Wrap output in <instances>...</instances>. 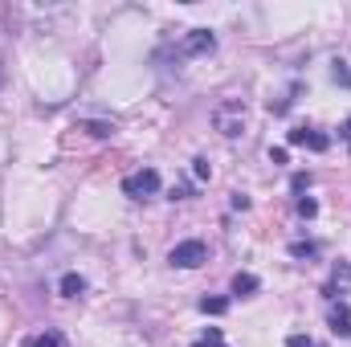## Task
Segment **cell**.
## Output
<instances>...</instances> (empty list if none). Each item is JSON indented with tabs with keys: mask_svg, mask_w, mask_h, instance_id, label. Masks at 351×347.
I'll use <instances>...</instances> for the list:
<instances>
[{
	"mask_svg": "<svg viewBox=\"0 0 351 347\" xmlns=\"http://www.w3.org/2000/svg\"><path fill=\"white\" fill-rule=\"evenodd\" d=\"M258 278L254 274H233V294H241V298H250V294H258Z\"/></svg>",
	"mask_w": 351,
	"mask_h": 347,
	"instance_id": "ba28073f",
	"label": "cell"
},
{
	"mask_svg": "<svg viewBox=\"0 0 351 347\" xmlns=\"http://www.w3.org/2000/svg\"><path fill=\"white\" fill-rule=\"evenodd\" d=\"M290 188H294V192H306V188H311V176H306V172H294Z\"/></svg>",
	"mask_w": 351,
	"mask_h": 347,
	"instance_id": "e0dca14e",
	"label": "cell"
},
{
	"mask_svg": "<svg viewBox=\"0 0 351 347\" xmlns=\"http://www.w3.org/2000/svg\"><path fill=\"white\" fill-rule=\"evenodd\" d=\"M286 347H323V344H315V339H306V335H290Z\"/></svg>",
	"mask_w": 351,
	"mask_h": 347,
	"instance_id": "ac0fdd59",
	"label": "cell"
},
{
	"mask_svg": "<svg viewBox=\"0 0 351 347\" xmlns=\"http://www.w3.org/2000/svg\"><path fill=\"white\" fill-rule=\"evenodd\" d=\"M343 135H348V152H351V119L343 123Z\"/></svg>",
	"mask_w": 351,
	"mask_h": 347,
	"instance_id": "44dd1931",
	"label": "cell"
},
{
	"mask_svg": "<svg viewBox=\"0 0 351 347\" xmlns=\"http://www.w3.org/2000/svg\"><path fill=\"white\" fill-rule=\"evenodd\" d=\"M200 311L204 315H225L229 311V298H200Z\"/></svg>",
	"mask_w": 351,
	"mask_h": 347,
	"instance_id": "8fae6325",
	"label": "cell"
},
{
	"mask_svg": "<svg viewBox=\"0 0 351 347\" xmlns=\"http://www.w3.org/2000/svg\"><path fill=\"white\" fill-rule=\"evenodd\" d=\"M269 164H286V147H269Z\"/></svg>",
	"mask_w": 351,
	"mask_h": 347,
	"instance_id": "ffe728a7",
	"label": "cell"
},
{
	"mask_svg": "<svg viewBox=\"0 0 351 347\" xmlns=\"http://www.w3.org/2000/svg\"><path fill=\"white\" fill-rule=\"evenodd\" d=\"M286 139H290V147H311V152H327L331 147V135H323L315 127H294Z\"/></svg>",
	"mask_w": 351,
	"mask_h": 347,
	"instance_id": "277c9868",
	"label": "cell"
},
{
	"mask_svg": "<svg viewBox=\"0 0 351 347\" xmlns=\"http://www.w3.org/2000/svg\"><path fill=\"white\" fill-rule=\"evenodd\" d=\"M86 131L90 135H110L114 127H110V123H86Z\"/></svg>",
	"mask_w": 351,
	"mask_h": 347,
	"instance_id": "d6986e66",
	"label": "cell"
},
{
	"mask_svg": "<svg viewBox=\"0 0 351 347\" xmlns=\"http://www.w3.org/2000/svg\"><path fill=\"white\" fill-rule=\"evenodd\" d=\"M343 286H351V265H348V261H339V265H335V274H331V286H327L323 294H327V298H335Z\"/></svg>",
	"mask_w": 351,
	"mask_h": 347,
	"instance_id": "52a82bcc",
	"label": "cell"
},
{
	"mask_svg": "<svg viewBox=\"0 0 351 347\" xmlns=\"http://www.w3.org/2000/svg\"><path fill=\"white\" fill-rule=\"evenodd\" d=\"M25 347H66V335L62 331H45V335H29Z\"/></svg>",
	"mask_w": 351,
	"mask_h": 347,
	"instance_id": "9c48e42d",
	"label": "cell"
},
{
	"mask_svg": "<svg viewBox=\"0 0 351 347\" xmlns=\"http://www.w3.org/2000/svg\"><path fill=\"white\" fill-rule=\"evenodd\" d=\"M327 327H331V335H339V339H351V307H331V319H327Z\"/></svg>",
	"mask_w": 351,
	"mask_h": 347,
	"instance_id": "8992f818",
	"label": "cell"
},
{
	"mask_svg": "<svg viewBox=\"0 0 351 347\" xmlns=\"http://www.w3.org/2000/svg\"><path fill=\"white\" fill-rule=\"evenodd\" d=\"M192 172H196V180H208V176H213V168H208V160L200 156V160H192Z\"/></svg>",
	"mask_w": 351,
	"mask_h": 347,
	"instance_id": "2e32d148",
	"label": "cell"
},
{
	"mask_svg": "<svg viewBox=\"0 0 351 347\" xmlns=\"http://www.w3.org/2000/svg\"><path fill=\"white\" fill-rule=\"evenodd\" d=\"M331 78H335L339 86H348V90H351V70H348V62H335V70H331Z\"/></svg>",
	"mask_w": 351,
	"mask_h": 347,
	"instance_id": "5bb4252c",
	"label": "cell"
},
{
	"mask_svg": "<svg viewBox=\"0 0 351 347\" xmlns=\"http://www.w3.org/2000/svg\"><path fill=\"white\" fill-rule=\"evenodd\" d=\"M315 213H319V204L311 196H298V217H315Z\"/></svg>",
	"mask_w": 351,
	"mask_h": 347,
	"instance_id": "9a60e30c",
	"label": "cell"
},
{
	"mask_svg": "<svg viewBox=\"0 0 351 347\" xmlns=\"http://www.w3.org/2000/svg\"><path fill=\"white\" fill-rule=\"evenodd\" d=\"M290 254H294V258H315V254H319V246H315V241H294V246H290Z\"/></svg>",
	"mask_w": 351,
	"mask_h": 347,
	"instance_id": "4fadbf2b",
	"label": "cell"
},
{
	"mask_svg": "<svg viewBox=\"0 0 351 347\" xmlns=\"http://www.w3.org/2000/svg\"><path fill=\"white\" fill-rule=\"evenodd\" d=\"M213 123H217L221 135H241V127H245V106H241V102H221V106L213 110Z\"/></svg>",
	"mask_w": 351,
	"mask_h": 347,
	"instance_id": "7a4b0ae2",
	"label": "cell"
},
{
	"mask_svg": "<svg viewBox=\"0 0 351 347\" xmlns=\"http://www.w3.org/2000/svg\"><path fill=\"white\" fill-rule=\"evenodd\" d=\"M168 261L180 265V270H196V265H204V261H208V250H204V241H180Z\"/></svg>",
	"mask_w": 351,
	"mask_h": 347,
	"instance_id": "3957f363",
	"label": "cell"
},
{
	"mask_svg": "<svg viewBox=\"0 0 351 347\" xmlns=\"http://www.w3.org/2000/svg\"><path fill=\"white\" fill-rule=\"evenodd\" d=\"M192 347H225V335H221V327H208V331H204V339H196Z\"/></svg>",
	"mask_w": 351,
	"mask_h": 347,
	"instance_id": "7c38bea8",
	"label": "cell"
},
{
	"mask_svg": "<svg viewBox=\"0 0 351 347\" xmlns=\"http://www.w3.org/2000/svg\"><path fill=\"white\" fill-rule=\"evenodd\" d=\"M180 49H184L188 58H196V53H213V49H217V37H213L208 29H192V33L180 41Z\"/></svg>",
	"mask_w": 351,
	"mask_h": 347,
	"instance_id": "5b68a950",
	"label": "cell"
},
{
	"mask_svg": "<svg viewBox=\"0 0 351 347\" xmlns=\"http://www.w3.org/2000/svg\"><path fill=\"white\" fill-rule=\"evenodd\" d=\"M156 192H160V172L156 168H139V172H131L123 180V196H131V200H147Z\"/></svg>",
	"mask_w": 351,
	"mask_h": 347,
	"instance_id": "6da1fadb",
	"label": "cell"
},
{
	"mask_svg": "<svg viewBox=\"0 0 351 347\" xmlns=\"http://www.w3.org/2000/svg\"><path fill=\"white\" fill-rule=\"evenodd\" d=\"M82 290H86V278H82V274H66V278H62V294H66V298H78Z\"/></svg>",
	"mask_w": 351,
	"mask_h": 347,
	"instance_id": "30bf717a",
	"label": "cell"
}]
</instances>
